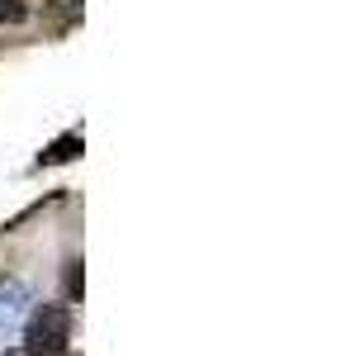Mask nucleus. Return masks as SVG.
<instances>
[{
    "instance_id": "nucleus-1",
    "label": "nucleus",
    "mask_w": 346,
    "mask_h": 356,
    "mask_svg": "<svg viewBox=\"0 0 346 356\" xmlns=\"http://www.w3.org/2000/svg\"><path fill=\"white\" fill-rule=\"evenodd\" d=\"M33 290H28V280L19 275H0V356L15 352L19 342H24L28 332V318H33Z\"/></svg>"
},
{
    "instance_id": "nucleus-3",
    "label": "nucleus",
    "mask_w": 346,
    "mask_h": 356,
    "mask_svg": "<svg viewBox=\"0 0 346 356\" xmlns=\"http://www.w3.org/2000/svg\"><path fill=\"white\" fill-rule=\"evenodd\" d=\"M0 19H24V5L19 0H0Z\"/></svg>"
},
{
    "instance_id": "nucleus-2",
    "label": "nucleus",
    "mask_w": 346,
    "mask_h": 356,
    "mask_svg": "<svg viewBox=\"0 0 346 356\" xmlns=\"http://www.w3.org/2000/svg\"><path fill=\"white\" fill-rule=\"evenodd\" d=\"M24 342H33V356H53L67 342V314L57 304H33V318H28Z\"/></svg>"
}]
</instances>
